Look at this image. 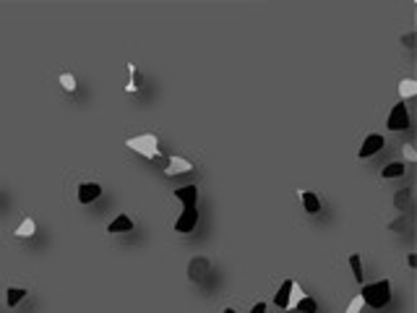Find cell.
Returning a JSON list of instances; mask_svg holds the SVG:
<instances>
[{"label": "cell", "mask_w": 417, "mask_h": 313, "mask_svg": "<svg viewBox=\"0 0 417 313\" xmlns=\"http://www.w3.org/2000/svg\"><path fill=\"white\" fill-rule=\"evenodd\" d=\"M360 295H363V300H365L368 305L383 308V305L391 300V282H388V279H381V282H376V284H365Z\"/></svg>", "instance_id": "6da1fadb"}, {"label": "cell", "mask_w": 417, "mask_h": 313, "mask_svg": "<svg viewBox=\"0 0 417 313\" xmlns=\"http://www.w3.org/2000/svg\"><path fill=\"white\" fill-rule=\"evenodd\" d=\"M128 149L138 151L141 156H146V160H154V156H159V141L157 136H151V133H144V136H133L125 141Z\"/></svg>", "instance_id": "7a4b0ae2"}, {"label": "cell", "mask_w": 417, "mask_h": 313, "mask_svg": "<svg viewBox=\"0 0 417 313\" xmlns=\"http://www.w3.org/2000/svg\"><path fill=\"white\" fill-rule=\"evenodd\" d=\"M388 128L391 131H407L409 128V115L404 105H394L391 115H388Z\"/></svg>", "instance_id": "3957f363"}, {"label": "cell", "mask_w": 417, "mask_h": 313, "mask_svg": "<svg viewBox=\"0 0 417 313\" xmlns=\"http://www.w3.org/2000/svg\"><path fill=\"white\" fill-rule=\"evenodd\" d=\"M196 222H199V212H196V209H185L180 214V219L175 222V230H178V232H190L196 227Z\"/></svg>", "instance_id": "277c9868"}, {"label": "cell", "mask_w": 417, "mask_h": 313, "mask_svg": "<svg viewBox=\"0 0 417 313\" xmlns=\"http://www.w3.org/2000/svg\"><path fill=\"white\" fill-rule=\"evenodd\" d=\"M381 146H383V136H378V133H373V136H368L365 139V144L360 146V156L365 160V156H373L376 151H381Z\"/></svg>", "instance_id": "5b68a950"}, {"label": "cell", "mask_w": 417, "mask_h": 313, "mask_svg": "<svg viewBox=\"0 0 417 313\" xmlns=\"http://www.w3.org/2000/svg\"><path fill=\"white\" fill-rule=\"evenodd\" d=\"M188 170H193V165L188 160H183V156H172V160L167 162V167H164V175L172 177V175H180V172H188Z\"/></svg>", "instance_id": "8992f818"}, {"label": "cell", "mask_w": 417, "mask_h": 313, "mask_svg": "<svg viewBox=\"0 0 417 313\" xmlns=\"http://www.w3.org/2000/svg\"><path fill=\"white\" fill-rule=\"evenodd\" d=\"M175 196H178L183 204H185V209H196V198H199V188L196 186H183V188H178L175 191Z\"/></svg>", "instance_id": "52a82bcc"}, {"label": "cell", "mask_w": 417, "mask_h": 313, "mask_svg": "<svg viewBox=\"0 0 417 313\" xmlns=\"http://www.w3.org/2000/svg\"><path fill=\"white\" fill-rule=\"evenodd\" d=\"M99 193H102V188L97 183H84L78 188V201H81V204H89V201L99 198Z\"/></svg>", "instance_id": "ba28073f"}, {"label": "cell", "mask_w": 417, "mask_h": 313, "mask_svg": "<svg viewBox=\"0 0 417 313\" xmlns=\"http://www.w3.org/2000/svg\"><path fill=\"white\" fill-rule=\"evenodd\" d=\"M128 230H133V222H130V217H125V214H120V217H115L113 222L107 225V232H128Z\"/></svg>", "instance_id": "9c48e42d"}, {"label": "cell", "mask_w": 417, "mask_h": 313, "mask_svg": "<svg viewBox=\"0 0 417 313\" xmlns=\"http://www.w3.org/2000/svg\"><path fill=\"white\" fill-rule=\"evenodd\" d=\"M300 196H302L305 212H311V214H318V212H321V201H318V196H316V193H311V191H302Z\"/></svg>", "instance_id": "30bf717a"}, {"label": "cell", "mask_w": 417, "mask_h": 313, "mask_svg": "<svg viewBox=\"0 0 417 313\" xmlns=\"http://www.w3.org/2000/svg\"><path fill=\"white\" fill-rule=\"evenodd\" d=\"M290 287H292V279H287L282 287H279V293L274 295V305L276 308H287V298H290Z\"/></svg>", "instance_id": "8fae6325"}, {"label": "cell", "mask_w": 417, "mask_h": 313, "mask_svg": "<svg viewBox=\"0 0 417 313\" xmlns=\"http://www.w3.org/2000/svg\"><path fill=\"white\" fill-rule=\"evenodd\" d=\"M399 94H402V99L414 97V94H417V81H414V79H404V81L399 84Z\"/></svg>", "instance_id": "7c38bea8"}, {"label": "cell", "mask_w": 417, "mask_h": 313, "mask_svg": "<svg viewBox=\"0 0 417 313\" xmlns=\"http://www.w3.org/2000/svg\"><path fill=\"white\" fill-rule=\"evenodd\" d=\"M305 298V293H302V287L297 284V282H292V287H290V298H287V308H297V303Z\"/></svg>", "instance_id": "4fadbf2b"}, {"label": "cell", "mask_w": 417, "mask_h": 313, "mask_svg": "<svg viewBox=\"0 0 417 313\" xmlns=\"http://www.w3.org/2000/svg\"><path fill=\"white\" fill-rule=\"evenodd\" d=\"M34 230H37L34 219H24V222H21V225H18L16 235H18V238H32V235H34Z\"/></svg>", "instance_id": "5bb4252c"}, {"label": "cell", "mask_w": 417, "mask_h": 313, "mask_svg": "<svg viewBox=\"0 0 417 313\" xmlns=\"http://www.w3.org/2000/svg\"><path fill=\"white\" fill-rule=\"evenodd\" d=\"M381 175H383V177H402V175H404V165H402V162H391V165L383 167Z\"/></svg>", "instance_id": "9a60e30c"}, {"label": "cell", "mask_w": 417, "mask_h": 313, "mask_svg": "<svg viewBox=\"0 0 417 313\" xmlns=\"http://www.w3.org/2000/svg\"><path fill=\"white\" fill-rule=\"evenodd\" d=\"M24 298H26V290H21V287H11V290H8V305H11V308L18 305Z\"/></svg>", "instance_id": "2e32d148"}, {"label": "cell", "mask_w": 417, "mask_h": 313, "mask_svg": "<svg viewBox=\"0 0 417 313\" xmlns=\"http://www.w3.org/2000/svg\"><path fill=\"white\" fill-rule=\"evenodd\" d=\"M349 266H352V272H355V279L360 282V279H363V264H360V256H357V253L349 256Z\"/></svg>", "instance_id": "e0dca14e"}, {"label": "cell", "mask_w": 417, "mask_h": 313, "mask_svg": "<svg viewBox=\"0 0 417 313\" xmlns=\"http://www.w3.org/2000/svg\"><path fill=\"white\" fill-rule=\"evenodd\" d=\"M297 308H300V310H305V313H316V310H318L316 300H313V298H308V295H305V298L297 303Z\"/></svg>", "instance_id": "ac0fdd59"}, {"label": "cell", "mask_w": 417, "mask_h": 313, "mask_svg": "<svg viewBox=\"0 0 417 313\" xmlns=\"http://www.w3.org/2000/svg\"><path fill=\"white\" fill-rule=\"evenodd\" d=\"M363 305H365V300H363V295H355V300L347 305V310L344 313H360L363 310Z\"/></svg>", "instance_id": "d6986e66"}, {"label": "cell", "mask_w": 417, "mask_h": 313, "mask_svg": "<svg viewBox=\"0 0 417 313\" xmlns=\"http://www.w3.org/2000/svg\"><path fill=\"white\" fill-rule=\"evenodd\" d=\"M60 84H63L65 92H73V89H76V79H73L71 73H63V76H60Z\"/></svg>", "instance_id": "ffe728a7"}, {"label": "cell", "mask_w": 417, "mask_h": 313, "mask_svg": "<svg viewBox=\"0 0 417 313\" xmlns=\"http://www.w3.org/2000/svg\"><path fill=\"white\" fill-rule=\"evenodd\" d=\"M402 151H404V160H407V162H414V160H417V151H414V146H412V144H404V146H402Z\"/></svg>", "instance_id": "44dd1931"}, {"label": "cell", "mask_w": 417, "mask_h": 313, "mask_svg": "<svg viewBox=\"0 0 417 313\" xmlns=\"http://www.w3.org/2000/svg\"><path fill=\"white\" fill-rule=\"evenodd\" d=\"M251 313H266V303H256Z\"/></svg>", "instance_id": "7402d4cb"}, {"label": "cell", "mask_w": 417, "mask_h": 313, "mask_svg": "<svg viewBox=\"0 0 417 313\" xmlns=\"http://www.w3.org/2000/svg\"><path fill=\"white\" fill-rule=\"evenodd\" d=\"M407 198H409V193L404 191V193H402V196L397 198V206H402V204H407Z\"/></svg>", "instance_id": "603a6c76"}, {"label": "cell", "mask_w": 417, "mask_h": 313, "mask_svg": "<svg viewBox=\"0 0 417 313\" xmlns=\"http://www.w3.org/2000/svg\"><path fill=\"white\" fill-rule=\"evenodd\" d=\"M225 313H235V310H232V308H227V310H225Z\"/></svg>", "instance_id": "cb8c5ba5"}]
</instances>
